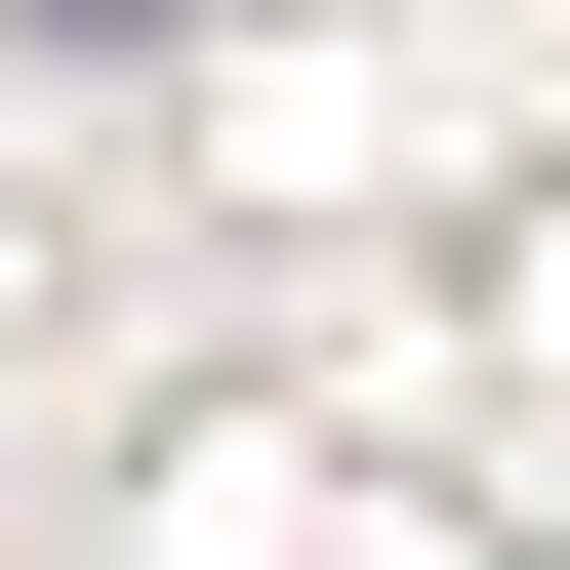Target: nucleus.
<instances>
[{
  "instance_id": "obj_1",
  "label": "nucleus",
  "mask_w": 570,
  "mask_h": 570,
  "mask_svg": "<svg viewBox=\"0 0 570 570\" xmlns=\"http://www.w3.org/2000/svg\"><path fill=\"white\" fill-rule=\"evenodd\" d=\"M41 41H204V0H41Z\"/></svg>"
}]
</instances>
